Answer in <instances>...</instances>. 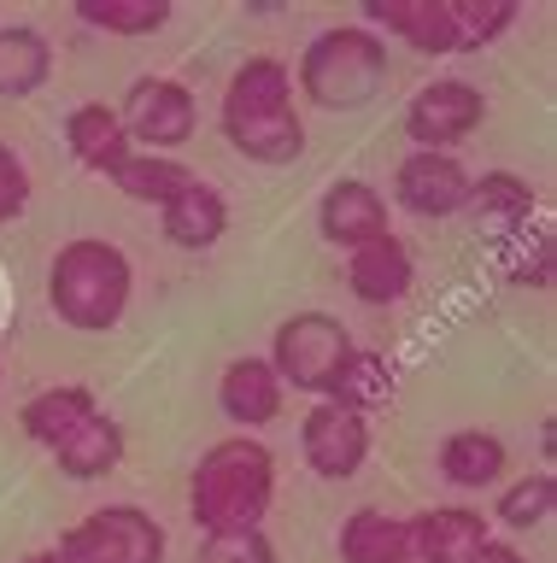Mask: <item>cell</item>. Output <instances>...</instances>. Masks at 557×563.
<instances>
[{"instance_id": "obj_31", "label": "cell", "mask_w": 557, "mask_h": 563, "mask_svg": "<svg viewBox=\"0 0 557 563\" xmlns=\"http://www.w3.org/2000/svg\"><path fill=\"white\" fill-rule=\"evenodd\" d=\"M24 206H30V170H24V158L0 141V223H12Z\"/></svg>"}, {"instance_id": "obj_25", "label": "cell", "mask_w": 557, "mask_h": 563, "mask_svg": "<svg viewBox=\"0 0 557 563\" xmlns=\"http://www.w3.org/2000/svg\"><path fill=\"white\" fill-rule=\"evenodd\" d=\"M107 183L124 194V200H135V206H170L177 194L194 183V170L182 165V158H170V153H130L124 165H118Z\"/></svg>"}, {"instance_id": "obj_16", "label": "cell", "mask_w": 557, "mask_h": 563, "mask_svg": "<svg viewBox=\"0 0 557 563\" xmlns=\"http://www.w3.org/2000/svg\"><path fill=\"white\" fill-rule=\"evenodd\" d=\"M65 147H71V158L94 176H112L135 153L124 123H118V106H107V100H82L65 112Z\"/></svg>"}, {"instance_id": "obj_13", "label": "cell", "mask_w": 557, "mask_h": 563, "mask_svg": "<svg viewBox=\"0 0 557 563\" xmlns=\"http://www.w3.org/2000/svg\"><path fill=\"white\" fill-rule=\"evenodd\" d=\"M282 399H288V387L276 382V369L258 358V352L223 364V376H218V411L235 422V434H253V429H265V422H276V417H282Z\"/></svg>"}, {"instance_id": "obj_6", "label": "cell", "mask_w": 557, "mask_h": 563, "mask_svg": "<svg viewBox=\"0 0 557 563\" xmlns=\"http://www.w3.org/2000/svg\"><path fill=\"white\" fill-rule=\"evenodd\" d=\"M165 522L142 505H100L59 534L65 563H165Z\"/></svg>"}, {"instance_id": "obj_15", "label": "cell", "mask_w": 557, "mask_h": 563, "mask_svg": "<svg viewBox=\"0 0 557 563\" xmlns=\"http://www.w3.org/2000/svg\"><path fill=\"white\" fill-rule=\"evenodd\" d=\"M159 229H165L170 246H182V253H212V246L230 235V200L194 176L177 200L159 206Z\"/></svg>"}, {"instance_id": "obj_22", "label": "cell", "mask_w": 557, "mask_h": 563, "mask_svg": "<svg viewBox=\"0 0 557 563\" xmlns=\"http://www.w3.org/2000/svg\"><path fill=\"white\" fill-rule=\"evenodd\" d=\"M534 183L522 170H481V176H469V223H487V229H499V235H511V229H522L534 218Z\"/></svg>"}, {"instance_id": "obj_32", "label": "cell", "mask_w": 557, "mask_h": 563, "mask_svg": "<svg viewBox=\"0 0 557 563\" xmlns=\"http://www.w3.org/2000/svg\"><path fill=\"white\" fill-rule=\"evenodd\" d=\"M464 563H528V558H522L511 540H481V545H476V552H469Z\"/></svg>"}, {"instance_id": "obj_4", "label": "cell", "mask_w": 557, "mask_h": 563, "mask_svg": "<svg viewBox=\"0 0 557 563\" xmlns=\"http://www.w3.org/2000/svg\"><path fill=\"white\" fill-rule=\"evenodd\" d=\"M388 42L364 24H335L323 35H311L300 53V70H293V88L323 106V112H353V106H370L381 88H388Z\"/></svg>"}, {"instance_id": "obj_18", "label": "cell", "mask_w": 557, "mask_h": 563, "mask_svg": "<svg viewBox=\"0 0 557 563\" xmlns=\"http://www.w3.org/2000/svg\"><path fill=\"white\" fill-rule=\"evenodd\" d=\"M411 540L423 563H464L481 540H493L487 510H464V505H434L411 517Z\"/></svg>"}, {"instance_id": "obj_11", "label": "cell", "mask_w": 557, "mask_h": 563, "mask_svg": "<svg viewBox=\"0 0 557 563\" xmlns=\"http://www.w3.org/2000/svg\"><path fill=\"white\" fill-rule=\"evenodd\" d=\"M469 200V170L458 153H405L393 170V206L411 218H458Z\"/></svg>"}, {"instance_id": "obj_9", "label": "cell", "mask_w": 557, "mask_h": 563, "mask_svg": "<svg viewBox=\"0 0 557 563\" xmlns=\"http://www.w3.org/2000/svg\"><path fill=\"white\" fill-rule=\"evenodd\" d=\"M300 452L311 475H323V482H353L364 470V457H370V417H353L341 411V405L318 399L300 422Z\"/></svg>"}, {"instance_id": "obj_1", "label": "cell", "mask_w": 557, "mask_h": 563, "mask_svg": "<svg viewBox=\"0 0 557 563\" xmlns=\"http://www.w3.org/2000/svg\"><path fill=\"white\" fill-rule=\"evenodd\" d=\"M218 123H223V141L247 165L282 170L305 153V118L293 106V70L276 53H253V59H241L230 70Z\"/></svg>"}, {"instance_id": "obj_27", "label": "cell", "mask_w": 557, "mask_h": 563, "mask_svg": "<svg viewBox=\"0 0 557 563\" xmlns=\"http://www.w3.org/2000/svg\"><path fill=\"white\" fill-rule=\"evenodd\" d=\"M552 505H557V475H552V470H534V475H522V482L499 487V499H493V510H487V522H499V528H511V534H522V528H539V522H546Z\"/></svg>"}, {"instance_id": "obj_20", "label": "cell", "mask_w": 557, "mask_h": 563, "mask_svg": "<svg viewBox=\"0 0 557 563\" xmlns=\"http://www.w3.org/2000/svg\"><path fill=\"white\" fill-rule=\"evenodd\" d=\"M94 411H100L94 387H82V382H59V387H42V394H30V399H24L19 429H24L30 446H47V452H54L59 440H65V434H77Z\"/></svg>"}, {"instance_id": "obj_2", "label": "cell", "mask_w": 557, "mask_h": 563, "mask_svg": "<svg viewBox=\"0 0 557 563\" xmlns=\"http://www.w3.org/2000/svg\"><path fill=\"white\" fill-rule=\"evenodd\" d=\"M276 499V452L258 434H223L200 452L188 475V517L205 534H247L265 528Z\"/></svg>"}, {"instance_id": "obj_30", "label": "cell", "mask_w": 557, "mask_h": 563, "mask_svg": "<svg viewBox=\"0 0 557 563\" xmlns=\"http://www.w3.org/2000/svg\"><path fill=\"white\" fill-rule=\"evenodd\" d=\"M194 563H276V545L265 528H247V534H205Z\"/></svg>"}, {"instance_id": "obj_26", "label": "cell", "mask_w": 557, "mask_h": 563, "mask_svg": "<svg viewBox=\"0 0 557 563\" xmlns=\"http://www.w3.org/2000/svg\"><path fill=\"white\" fill-rule=\"evenodd\" d=\"M77 24H89L118 42H147L170 24V0H77Z\"/></svg>"}, {"instance_id": "obj_24", "label": "cell", "mask_w": 557, "mask_h": 563, "mask_svg": "<svg viewBox=\"0 0 557 563\" xmlns=\"http://www.w3.org/2000/svg\"><path fill=\"white\" fill-rule=\"evenodd\" d=\"M393 387H399V369L388 352H370V346H353V358L341 364V376L328 382V405H341V411H353V417H370L381 411V405L393 399Z\"/></svg>"}, {"instance_id": "obj_33", "label": "cell", "mask_w": 557, "mask_h": 563, "mask_svg": "<svg viewBox=\"0 0 557 563\" xmlns=\"http://www.w3.org/2000/svg\"><path fill=\"white\" fill-rule=\"evenodd\" d=\"M19 563H65V558L54 552V545H47V552H30V558H19Z\"/></svg>"}, {"instance_id": "obj_14", "label": "cell", "mask_w": 557, "mask_h": 563, "mask_svg": "<svg viewBox=\"0 0 557 563\" xmlns=\"http://www.w3.org/2000/svg\"><path fill=\"white\" fill-rule=\"evenodd\" d=\"M364 30L381 42H405L423 59H446L452 53V7L446 0H370L364 7Z\"/></svg>"}, {"instance_id": "obj_17", "label": "cell", "mask_w": 557, "mask_h": 563, "mask_svg": "<svg viewBox=\"0 0 557 563\" xmlns=\"http://www.w3.org/2000/svg\"><path fill=\"white\" fill-rule=\"evenodd\" d=\"M124 452H130L124 422H118L112 411H94L77 434H65L54 446V464H59L65 482H107V475L124 464Z\"/></svg>"}, {"instance_id": "obj_23", "label": "cell", "mask_w": 557, "mask_h": 563, "mask_svg": "<svg viewBox=\"0 0 557 563\" xmlns=\"http://www.w3.org/2000/svg\"><path fill=\"white\" fill-rule=\"evenodd\" d=\"M54 77V42L36 24H0V100H30Z\"/></svg>"}, {"instance_id": "obj_10", "label": "cell", "mask_w": 557, "mask_h": 563, "mask_svg": "<svg viewBox=\"0 0 557 563\" xmlns=\"http://www.w3.org/2000/svg\"><path fill=\"white\" fill-rule=\"evenodd\" d=\"M318 235L341 253H358L381 235H393V218H388V194L364 176H341V183L323 188L318 200Z\"/></svg>"}, {"instance_id": "obj_5", "label": "cell", "mask_w": 557, "mask_h": 563, "mask_svg": "<svg viewBox=\"0 0 557 563\" xmlns=\"http://www.w3.org/2000/svg\"><path fill=\"white\" fill-rule=\"evenodd\" d=\"M353 346H358L353 329H346L335 311H293V317L276 323L265 364L276 369V382H282V387L323 399L328 382L341 376V364L353 358Z\"/></svg>"}, {"instance_id": "obj_21", "label": "cell", "mask_w": 557, "mask_h": 563, "mask_svg": "<svg viewBox=\"0 0 557 563\" xmlns=\"http://www.w3.org/2000/svg\"><path fill=\"white\" fill-rule=\"evenodd\" d=\"M341 563H423L411 540V517H388V510L364 505L341 522Z\"/></svg>"}, {"instance_id": "obj_12", "label": "cell", "mask_w": 557, "mask_h": 563, "mask_svg": "<svg viewBox=\"0 0 557 563\" xmlns=\"http://www.w3.org/2000/svg\"><path fill=\"white\" fill-rule=\"evenodd\" d=\"M346 288H353L358 306L388 311L399 299H411V288H416V253L399 235L358 246V253H346Z\"/></svg>"}, {"instance_id": "obj_3", "label": "cell", "mask_w": 557, "mask_h": 563, "mask_svg": "<svg viewBox=\"0 0 557 563\" xmlns=\"http://www.w3.org/2000/svg\"><path fill=\"white\" fill-rule=\"evenodd\" d=\"M135 299V264L118 241L77 235L47 258V306L77 334H112Z\"/></svg>"}, {"instance_id": "obj_8", "label": "cell", "mask_w": 557, "mask_h": 563, "mask_svg": "<svg viewBox=\"0 0 557 563\" xmlns=\"http://www.w3.org/2000/svg\"><path fill=\"white\" fill-rule=\"evenodd\" d=\"M405 141L411 153H458L469 135L487 123V95L464 77H434L405 106Z\"/></svg>"}, {"instance_id": "obj_28", "label": "cell", "mask_w": 557, "mask_h": 563, "mask_svg": "<svg viewBox=\"0 0 557 563\" xmlns=\"http://www.w3.org/2000/svg\"><path fill=\"white\" fill-rule=\"evenodd\" d=\"M452 7V53H481L522 18L516 0H446Z\"/></svg>"}, {"instance_id": "obj_7", "label": "cell", "mask_w": 557, "mask_h": 563, "mask_svg": "<svg viewBox=\"0 0 557 563\" xmlns=\"http://www.w3.org/2000/svg\"><path fill=\"white\" fill-rule=\"evenodd\" d=\"M118 123H124L135 153H170L177 158L188 141L200 135V100L194 88L177 77H135L124 88V106H118Z\"/></svg>"}, {"instance_id": "obj_19", "label": "cell", "mask_w": 557, "mask_h": 563, "mask_svg": "<svg viewBox=\"0 0 557 563\" xmlns=\"http://www.w3.org/2000/svg\"><path fill=\"white\" fill-rule=\"evenodd\" d=\"M434 464H441L446 487L481 493V487H499V482H504L511 452H504V440H499L493 429H452V434L441 440V452H434Z\"/></svg>"}, {"instance_id": "obj_29", "label": "cell", "mask_w": 557, "mask_h": 563, "mask_svg": "<svg viewBox=\"0 0 557 563\" xmlns=\"http://www.w3.org/2000/svg\"><path fill=\"white\" fill-rule=\"evenodd\" d=\"M504 276L516 282V288H552V235L546 229H511L504 235Z\"/></svg>"}]
</instances>
